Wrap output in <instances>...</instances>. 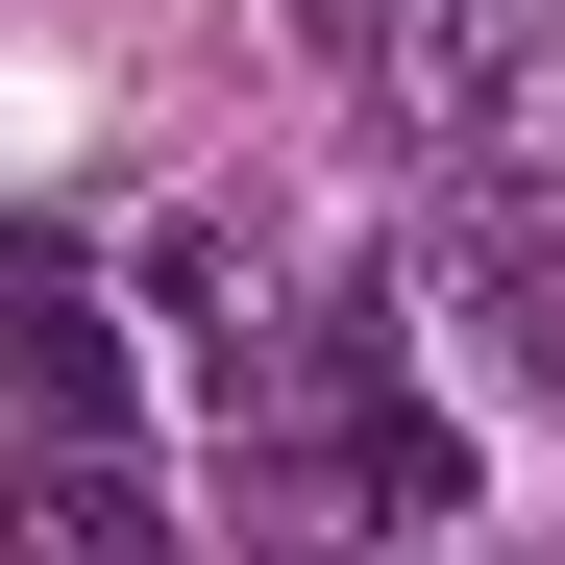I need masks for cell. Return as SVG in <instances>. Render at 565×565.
<instances>
[{
	"label": "cell",
	"instance_id": "1",
	"mask_svg": "<svg viewBox=\"0 0 565 565\" xmlns=\"http://www.w3.org/2000/svg\"><path fill=\"white\" fill-rule=\"evenodd\" d=\"M0 418H25V443H124V344H99V296H25V320H0Z\"/></svg>",
	"mask_w": 565,
	"mask_h": 565
},
{
	"label": "cell",
	"instance_id": "3",
	"mask_svg": "<svg viewBox=\"0 0 565 565\" xmlns=\"http://www.w3.org/2000/svg\"><path fill=\"white\" fill-rule=\"evenodd\" d=\"M25 541H50V565H172V516H148L124 443H25Z\"/></svg>",
	"mask_w": 565,
	"mask_h": 565
},
{
	"label": "cell",
	"instance_id": "5",
	"mask_svg": "<svg viewBox=\"0 0 565 565\" xmlns=\"http://www.w3.org/2000/svg\"><path fill=\"white\" fill-rule=\"evenodd\" d=\"M369 25H394V0H320V50H369Z\"/></svg>",
	"mask_w": 565,
	"mask_h": 565
},
{
	"label": "cell",
	"instance_id": "2",
	"mask_svg": "<svg viewBox=\"0 0 565 565\" xmlns=\"http://www.w3.org/2000/svg\"><path fill=\"white\" fill-rule=\"evenodd\" d=\"M222 516H246V565H344L369 541V443H246Z\"/></svg>",
	"mask_w": 565,
	"mask_h": 565
},
{
	"label": "cell",
	"instance_id": "4",
	"mask_svg": "<svg viewBox=\"0 0 565 565\" xmlns=\"http://www.w3.org/2000/svg\"><path fill=\"white\" fill-rule=\"evenodd\" d=\"M344 443H369V516H467V418H418V394H369Z\"/></svg>",
	"mask_w": 565,
	"mask_h": 565
}]
</instances>
